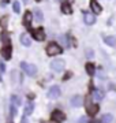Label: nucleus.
<instances>
[{"label":"nucleus","instance_id":"1","mask_svg":"<svg viewBox=\"0 0 116 123\" xmlns=\"http://www.w3.org/2000/svg\"><path fill=\"white\" fill-rule=\"evenodd\" d=\"M60 53H63V48L58 43L52 41L46 45V55L48 56H56V55H60Z\"/></svg>","mask_w":116,"mask_h":123},{"label":"nucleus","instance_id":"2","mask_svg":"<svg viewBox=\"0 0 116 123\" xmlns=\"http://www.w3.org/2000/svg\"><path fill=\"white\" fill-rule=\"evenodd\" d=\"M21 68H22L25 73H26L29 77H34L37 74V67L31 63H27V62H21Z\"/></svg>","mask_w":116,"mask_h":123},{"label":"nucleus","instance_id":"3","mask_svg":"<svg viewBox=\"0 0 116 123\" xmlns=\"http://www.w3.org/2000/svg\"><path fill=\"white\" fill-rule=\"evenodd\" d=\"M49 67L53 71H56V73H60V71H63L66 68V62L63 60V59H53V60L51 62Z\"/></svg>","mask_w":116,"mask_h":123},{"label":"nucleus","instance_id":"4","mask_svg":"<svg viewBox=\"0 0 116 123\" xmlns=\"http://www.w3.org/2000/svg\"><path fill=\"white\" fill-rule=\"evenodd\" d=\"M51 119H52V122L62 123V122L66 120V114L60 110H55V111H52V114H51Z\"/></svg>","mask_w":116,"mask_h":123},{"label":"nucleus","instance_id":"5","mask_svg":"<svg viewBox=\"0 0 116 123\" xmlns=\"http://www.w3.org/2000/svg\"><path fill=\"white\" fill-rule=\"evenodd\" d=\"M0 55L4 60H10L11 59V55H12V47L11 44H4L0 49Z\"/></svg>","mask_w":116,"mask_h":123},{"label":"nucleus","instance_id":"6","mask_svg":"<svg viewBox=\"0 0 116 123\" xmlns=\"http://www.w3.org/2000/svg\"><path fill=\"white\" fill-rule=\"evenodd\" d=\"M60 94H62V90H60V88H59L58 85L51 86V88H49V90L46 92V96H48V98H52V100H56V98H59V97H60Z\"/></svg>","mask_w":116,"mask_h":123},{"label":"nucleus","instance_id":"7","mask_svg":"<svg viewBox=\"0 0 116 123\" xmlns=\"http://www.w3.org/2000/svg\"><path fill=\"white\" fill-rule=\"evenodd\" d=\"M31 36H33V37H34V40H37V41H44L45 37H46L42 27H38V29L31 30Z\"/></svg>","mask_w":116,"mask_h":123},{"label":"nucleus","instance_id":"8","mask_svg":"<svg viewBox=\"0 0 116 123\" xmlns=\"http://www.w3.org/2000/svg\"><path fill=\"white\" fill-rule=\"evenodd\" d=\"M70 104H71V107H74V108H78V107H81L83 104V97L79 96V94L72 96L71 100H70Z\"/></svg>","mask_w":116,"mask_h":123},{"label":"nucleus","instance_id":"9","mask_svg":"<svg viewBox=\"0 0 116 123\" xmlns=\"http://www.w3.org/2000/svg\"><path fill=\"white\" fill-rule=\"evenodd\" d=\"M86 110H87V114H89L90 118H94L98 114V111H100V105L98 104H89L86 107Z\"/></svg>","mask_w":116,"mask_h":123},{"label":"nucleus","instance_id":"10","mask_svg":"<svg viewBox=\"0 0 116 123\" xmlns=\"http://www.w3.org/2000/svg\"><path fill=\"white\" fill-rule=\"evenodd\" d=\"M31 21H33V14L30 11H26V12L23 14V26L27 27V29H30V25H31Z\"/></svg>","mask_w":116,"mask_h":123},{"label":"nucleus","instance_id":"11","mask_svg":"<svg viewBox=\"0 0 116 123\" xmlns=\"http://www.w3.org/2000/svg\"><path fill=\"white\" fill-rule=\"evenodd\" d=\"M90 10L93 11L94 15H97V14H100L103 11V7L100 6V3H98L97 0H90Z\"/></svg>","mask_w":116,"mask_h":123},{"label":"nucleus","instance_id":"12","mask_svg":"<svg viewBox=\"0 0 116 123\" xmlns=\"http://www.w3.org/2000/svg\"><path fill=\"white\" fill-rule=\"evenodd\" d=\"M83 21H85L86 25H94L96 23V15L94 14H89V12H85L83 14Z\"/></svg>","mask_w":116,"mask_h":123},{"label":"nucleus","instance_id":"13","mask_svg":"<svg viewBox=\"0 0 116 123\" xmlns=\"http://www.w3.org/2000/svg\"><path fill=\"white\" fill-rule=\"evenodd\" d=\"M33 111H34V104H33L31 101H27L26 104H25V108H23L25 116H30V115L33 114Z\"/></svg>","mask_w":116,"mask_h":123},{"label":"nucleus","instance_id":"14","mask_svg":"<svg viewBox=\"0 0 116 123\" xmlns=\"http://www.w3.org/2000/svg\"><path fill=\"white\" fill-rule=\"evenodd\" d=\"M19 41H21V44H22L23 47H30L31 45V40L26 33H22V34L19 36Z\"/></svg>","mask_w":116,"mask_h":123},{"label":"nucleus","instance_id":"15","mask_svg":"<svg viewBox=\"0 0 116 123\" xmlns=\"http://www.w3.org/2000/svg\"><path fill=\"white\" fill-rule=\"evenodd\" d=\"M60 10H62L63 14H66V15H70V14H72V8H71V4L70 3H62V7H60Z\"/></svg>","mask_w":116,"mask_h":123},{"label":"nucleus","instance_id":"16","mask_svg":"<svg viewBox=\"0 0 116 123\" xmlns=\"http://www.w3.org/2000/svg\"><path fill=\"white\" fill-rule=\"evenodd\" d=\"M104 43L109 47H116V38L113 36H104Z\"/></svg>","mask_w":116,"mask_h":123},{"label":"nucleus","instance_id":"17","mask_svg":"<svg viewBox=\"0 0 116 123\" xmlns=\"http://www.w3.org/2000/svg\"><path fill=\"white\" fill-rule=\"evenodd\" d=\"M85 68H86V73H87L90 77H93L94 73H96V68H94V64H93V63H86Z\"/></svg>","mask_w":116,"mask_h":123},{"label":"nucleus","instance_id":"18","mask_svg":"<svg viewBox=\"0 0 116 123\" xmlns=\"http://www.w3.org/2000/svg\"><path fill=\"white\" fill-rule=\"evenodd\" d=\"M93 97H94V100L96 101H100V100H103L104 98V93L101 92V90H98V89H94L93 90Z\"/></svg>","mask_w":116,"mask_h":123},{"label":"nucleus","instance_id":"19","mask_svg":"<svg viewBox=\"0 0 116 123\" xmlns=\"http://www.w3.org/2000/svg\"><path fill=\"white\" fill-rule=\"evenodd\" d=\"M34 18H36L37 22H42V18H44V15H42V11L38 8L34 10Z\"/></svg>","mask_w":116,"mask_h":123},{"label":"nucleus","instance_id":"20","mask_svg":"<svg viewBox=\"0 0 116 123\" xmlns=\"http://www.w3.org/2000/svg\"><path fill=\"white\" fill-rule=\"evenodd\" d=\"M11 101H12L11 104H12V105H15V107H19L21 104H22V103H21V98H19L18 96H15V94H12V96H11Z\"/></svg>","mask_w":116,"mask_h":123},{"label":"nucleus","instance_id":"21","mask_svg":"<svg viewBox=\"0 0 116 123\" xmlns=\"http://www.w3.org/2000/svg\"><path fill=\"white\" fill-rule=\"evenodd\" d=\"M12 10L15 14H19L21 12V4H19V1H14L12 3Z\"/></svg>","mask_w":116,"mask_h":123},{"label":"nucleus","instance_id":"22","mask_svg":"<svg viewBox=\"0 0 116 123\" xmlns=\"http://www.w3.org/2000/svg\"><path fill=\"white\" fill-rule=\"evenodd\" d=\"M112 119H113V116H112L111 114H105L103 116V123H111Z\"/></svg>","mask_w":116,"mask_h":123},{"label":"nucleus","instance_id":"23","mask_svg":"<svg viewBox=\"0 0 116 123\" xmlns=\"http://www.w3.org/2000/svg\"><path fill=\"white\" fill-rule=\"evenodd\" d=\"M1 41L4 43V44H10V36H8V33H1Z\"/></svg>","mask_w":116,"mask_h":123},{"label":"nucleus","instance_id":"24","mask_svg":"<svg viewBox=\"0 0 116 123\" xmlns=\"http://www.w3.org/2000/svg\"><path fill=\"white\" fill-rule=\"evenodd\" d=\"M85 53H86V57H87V59H92V57H94V51L92 48H87L85 51Z\"/></svg>","mask_w":116,"mask_h":123},{"label":"nucleus","instance_id":"25","mask_svg":"<svg viewBox=\"0 0 116 123\" xmlns=\"http://www.w3.org/2000/svg\"><path fill=\"white\" fill-rule=\"evenodd\" d=\"M7 22H8V18L3 17L1 19H0V26L3 27V29H6V27H7Z\"/></svg>","mask_w":116,"mask_h":123},{"label":"nucleus","instance_id":"26","mask_svg":"<svg viewBox=\"0 0 116 123\" xmlns=\"http://www.w3.org/2000/svg\"><path fill=\"white\" fill-rule=\"evenodd\" d=\"M10 114H11V116H15L17 115V107L12 105V104L10 105Z\"/></svg>","mask_w":116,"mask_h":123},{"label":"nucleus","instance_id":"27","mask_svg":"<svg viewBox=\"0 0 116 123\" xmlns=\"http://www.w3.org/2000/svg\"><path fill=\"white\" fill-rule=\"evenodd\" d=\"M10 3V0H0V4L1 6H6V4H8Z\"/></svg>","mask_w":116,"mask_h":123},{"label":"nucleus","instance_id":"28","mask_svg":"<svg viewBox=\"0 0 116 123\" xmlns=\"http://www.w3.org/2000/svg\"><path fill=\"white\" fill-rule=\"evenodd\" d=\"M0 71H1V73H4L6 71V66L3 64V63H0Z\"/></svg>","mask_w":116,"mask_h":123},{"label":"nucleus","instance_id":"29","mask_svg":"<svg viewBox=\"0 0 116 123\" xmlns=\"http://www.w3.org/2000/svg\"><path fill=\"white\" fill-rule=\"evenodd\" d=\"M78 123H86V118H79L78 119Z\"/></svg>","mask_w":116,"mask_h":123},{"label":"nucleus","instance_id":"30","mask_svg":"<svg viewBox=\"0 0 116 123\" xmlns=\"http://www.w3.org/2000/svg\"><path fill=\"white\" fill-rule=\"evenodd\" d=\"M70 77H71V74H66V75H64V78H63V81H67Z\"/></svg>","mask_w":116,"mask_h":123},{"label":"nucleus","instance_id":"31","mask_svg":"<svg viewBox=\"0 0 116 123\" xmlns=\"http://www.w3.org/2000/svg\"><path fill=\"white\" fill-rule=\"evenodd\" d=\"M21 123H27V119H26V116H25V118H22V119H21Z\"/></svg>","mask_w":116,"mask_h":123},{"label":"nucleus","instance_id":"32","mask_svg":"<svg viewBox=\"0 0 116 123\" xmlns=\"http://www.w3.org/2000/svg\"><path fill=\"white\" fill-rule=\"evenodd\" d=\"M72 1H74V0H66V3H70V4H71Z\"/></svg>","mask_w":116,"mask_h":123},{"label":"nucleus","instance_id":"33","mask_svg":"<svg viewBox=\"0 0 116 123\" xmlns=\"http://www.w3.org/2000/svg\"><path fill=\"white\" fill-rule=\"evenodd\" d=\"M40 123H48V122H45V120H41V122Z\"/></svg>","mask_w":116,"mask_h":123},{"label":"nucleus","instance_id":"34","mask_svg":"<svg viewBox=\"0 0 116 123\" xmlns=\"http://www.w3.org/2000/svg\"><path fill=\"white\" fill-rule=\"evenodd\" d=\"M36 1H41V0H36Z\"/></svg>","mask_w":116,"mask_h":123},{"label":"nucleus","instance_id":"35","mask_svg":"<svg viewBox=\"0 0 116 123\" xmlns=\"http://www.w3.org/2000/svg\"><path fill=\"white\" fill-rule=\"evenodd\" d=\"M0 81H1V77H0Z\"/></svg>","mask_w":116,"mask_h":123}]
</instances>
